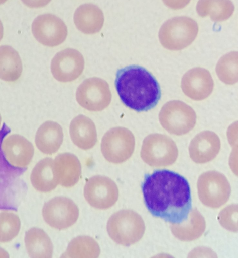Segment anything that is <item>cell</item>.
<instances>
[{
    "mask_svg": "<svg viewBox=\"0 0 238 258\" xmlns=\"http://www.w3.org/2000/svg\"><path fill=\"white\" fill-rule=\"evenodd\" d=\"M214 82L206 69L196 67L188 71L181 80L183 93L192 100L200 101L207 98L212 92Z\"/></svg>",
    "mask_w": 238,
    "mask_h": 258,
    "instance_id": "14",
    "label": "cell"
},
{
    "mask_svg": "<svg viewBox=\"0 0 238 258\" xmlns=\"http://www.w3.org/2000/svg\"><path fill=\"white\" fill-rule=\"evenodd\" d=\"M53 160L58 183L66 188L75 185L81 175V165L77 157L70 153H63Z\"/></svg>",
    "mask_w": 238,
    "mask_h": 258,
    "instance_id": "17",
    "label": "cell"
},
{
    "mask_svg": "<svg viewBox=\"0 0 238 258\" xmlns=\"http://www.w3.org/2000/svg\"><path fill=\"white\" fill-rule=\"evenodd\" d=\"M187 218L180 223H172L170 229L173 235L182 241H191L199 238L206 228L204 217L196 208L192 209Z\"/></svg>",
    "mask_w": 238,
    "mask_h": 258,
    "instance_id": "20",
    "label": "cell"
},
{
    "mask_svg": "<svg viewBox=\"0 0 238 258\" xmlns=\"http://www.w3.org/2000/svg\"><path fill=\"white\" fill-rule=\"evenodd\" d=\"M42 214L45 222L50 227L63 230L72 226L77 220L79 209L70 199L55 197L46 202Z\"/></svg>",
    "mask_w": 238,
    "mask_h": 258,
    "instance_id": "10",
    "label": "cell"
},
{
    "mask_svg": "<svg viewBox=\"0 0 238 258\" xmlns=\"http://www.w3.org/2000/svg\"><path fill=\"white\" fill-rule=\"evenodd\" d=\"M219 137L210 131L201 132L191 140L189 146L191 159L196 163L203 164L213 160L220 151Z\"/></svg>",
    "mask_w": 238,
    "mask_h": 258,
    "instance_id": "16",
    "label": "cell"
},
{
    "mask_svg": "<svg viewBox=\"0 0 238 258\" xmlns=\"http://www.w3.org/2000/svg\"><path fill=\"white\" fill-rule=\"evenodd\" d=\"M64 134L61 126L57 122L48 120L38 128L35 138L37 148L42 153L52 155L61 147Z\"/></svg>",
    "mask_w": 238,
    "mask_h": 258,
    "instance_id": "19",
    "label": "cell"
},
{
    "mask_svg": "<svg viewBox=\"0 0 238 258\" xmlns=\"http://www.w3.org/2000/svg\"><path fill=\"white\" fill-rule=\"evenodd\" d=\"M140 155L148 165L164 167L175 162L178 156V150L174 141L167 135L151 134L144 139Z\"/></svg>",
    "mask_w": 238,
    "mask_h": 258,
    "instance_id": "5",
    "label": "cell"
},
{
    "mask_svg": "<svg viewBox=\"0 0 238 258\" xmlns=\"http://www.w3.org/2000/svg\"><path fill=\"white\" fill-rule=\"evenodd\" d=\"M85 61L78 50L68 48L57 52L52 58L50 69L58 81L66 83L77 79L82 73Z\"/></svg>",
    "mask_w": 238,
    "mask_h": 258,
    "instance_id": "13",
    "label": "cell"
},
{
    "mask_svg": "<svg viewBox=\"0 0 238 258\" xmlns=\"http://www.w3.org/2000/svg\"><path fill=\"white\" fill-rule=\"evenodd\" d=\"M84 196L92 207L107 209L116 202L118 198V189L115 183L110 178L95 175L90 177L86 182Z\"/></svg>",
    "mask_w": 238,
    "mask_h": 258,
    "instance_id": "11",
    "label": "cell"
},
{
    "mask_svg": "<svg viewBox=\"0 0 238 258\" xmlns=\"http://www.w3.org/2000/svg\"><path fill=\"white\" fill-rule=\"evenodd\" d=\"M216 74L223 83L232 85L237 81V52H230L223 56L216 67Z\"/></svg>",
    "mask_w": 238,
    "mask_h": 258,
    "instance_id": "27",
    "label": "cell"
},
{
    "mask_svg": "<svg viewBox=\"0 0 238 258\" xmlns=\"http://www.w3.org/2000/svg\"><path fill=\"white\" fill-rule=\"evenodd\" d=\"M197 191L199 200L205 206L213 209L225 204L231 194L230 183L222 173L211 170L205 172L199 177Z\"/></svg>",
    "mask_w": 238,
    "mask_h": 258,
    "instance_id": "6",
    "label": "cell"
},
{
    "mask_svg": "<svg viewBox=\"0 0 238 258\" xmlns=\"http://www.w3.org/2000/svg\"><path fill=\"white\" fill-rule=\"evenodd\" d=\"M104 15L102 10L92 4L79 6L74 14V22L81 32L92 34L98 32L104 23Z\"/></svg>",
    "mask_w": 238,
    "mask_h": 258,
    "instance_id": "21",
    "label": "cell"
},
{
    "mask_svg": "<svg viewBox=\"0 0 238 258\" xmlns=\"http://www.w3.org/2000/svg\"><path fill=\"white\" fill-rule=\"evenodd\" d=\"M2 117H1V114H0V128H1V124H2Z\"/></svg>",
    "mask_w": 238,
    "mask_h": 258,
    "instance_id": "35",
    "label": "cell"
},
{
    "mask_svg": "<svg viewBox=\"0 0 238 258\" xmlns=\"http://www.w3.org/2000/svg\"><path fill=\"white\" fill-rule=\"evenodd\" d=\"M115 85L122 102L137 112L152 109L160 99L161 90L157 81L139 66L131 65L119 69Z\"/></svg>",
    "mask_w": 238,
    "mask_h": 258,
    "instance_id": "2",
    "label": "cell"
},
{
    "mask_svg": "<svg viewBox=\"0 0 238 258\" xmlns=\"http://www.w3.org/2000/svg\"><path fill=\"white\" fill-rule=\"evenodd\" d=\"M198 32L197 22L187 16L167 20L161 27L159 39L162 45L170 50L183 49L195 40Z\"/></svg>",
    "mask_w": 238,
    "mask_h": 258,
    "instance_id": "4",
    "label": "cell"
},
{
    "mask_svg": "<svg viewBox=\"0 0 238 258\" xmlns=\"http://www.w3.org/2000/svg\"><path fill=\"white\" fill-rule=\"evenodd\" d=\"M33 187L41 192H48L59 184L56 178L53 159L46 157L40 160L35 165L30 174Z\"/></svg>",
    "mask_w": 238,
    "mask_h": 258,
    "instance_id": "22",
    "label": "cell"
},
{
    "mask_svg": "<svg viewBox=\"0 0 238 258\" xmlns=\"http://www.w3.org/2000/svg\"><path fill=\"white\" fill-rule=\"evenodd\" d=\"M30 8H41L46 6L51 0H21Z\"/></svg>",
    "mask_w": 238,
    "mask_h": 258,
    "instance_id": "31",
    "label": "cell"
},
{
    "mask_svg": "<svg viewBox=\"0 0 238 258\" xmlns=\"http://www.w3.org/2000/svg\"><path fill=\"white\" fill-rule=\"evenodd\" d=\"M4 29L3 24L0 20V41L2 40L3 37Z\"/></svg>",
    "mask_w": 238,
    "mask_h": 258,
    "instance_id": "33",
    "label": "cell"
},
{
    "mask_svg": "<svg viewBox=\"0 0 238 258\" xmlns=\"http://www.w3.org/2000/svg\"><path fill=\"white\" fill-rule=\"evenodd\" d=\"M164 3L168 7L174 9L178 10L185 7L191 0H162Z\"/></svg>",
    "mask_w": 238,
    "mask_h": 258,
    "instance_id": "30",
    "label": "cell"
},
{
    "mask_svg": "<svg viewBox=\"0 0 238 258\" xmlns=\"http://www.w3.org/2000/svg\"><path fill=\"white\" fill-rule=\"evenodd\" d=\"M234 10V5L230 0H199L196 5V11L200 16H209L214 22L228 19Z\"/></svg>",
    "mask_w": 238,
    "mask_h": 258,
    "instance_id": "25",
    "label": "cell"
},
{
    "mask_svg": "<svg viewBox=\"0 0 238 258\" xmlns=\"http://www.w3.org/2000/svg\"><path fill=\"white\" fill-rule=\"evenodd\" d=\"M146 206L154 216L171 223H180L192 207L187 180L168 170H156L145 176L142 186Z\"/></svg>",
    "mask_w": 238,
    "mask_h": 258,
    "instance_id": "1",
    "label": "cell"
},
{
    "mask_svg": "<svg viewBox=\"0 0 238 258\" xmlns=\"http://www.w3.org/2000/svg\"><path fill=\"white\" fill-rule=\"evenodd\" d=\"M221 225L227 230L237 231V205L231 204L223 209L218 217Z\"/></svg>",
    "mask_w": 238,
    "mask_h": 258,
    "instance_id": "29",
    "label": "cell"
},
{
    "mask_svg": "<svg viewBox=\"0 0 238 258\" xmlns=\"http://www.w3.org/2000/svg\"><path fill=\"white\" fill-rule=\"evenodd\" d=\"M21 223L19 216L10 211L0 212V242L8 243L19 233Z\"/></svg>",
    "mask_w": 238,
    "mask_h": 258,
    "instance_id": "28",
    "label": "cell"
},
{
    "mask_svg": "<svg viewBox=\"0 0 238 258\" xmlns=\"http://www.w3.org/2000/svg\"><path fill=\"white\" fill-rule=\"evenodd\" d=\"M23 65L18 52L12 47L0 46V79L14 82L21 77Z\"/></svg>",
    "mask_w": 238,
    "mask_h": 258,
    "instance_id": "24",
    "label": "cell"
},
{
    "mask_svg": "<svg viewBox=\"0 0 238 258\" xmlns=\"http://www.w3.org/2000/svg\"><path fill=\"white\" fill-rule=\"evenodd\" d=\"M8 252L4 249L0 247V257H9Z\"/></svg>",
    "mask_w": 238,
    "mask_h": 258,
    "instance_id": "32",
    "label": "cell"
},
{
    "mask_svg": "<svg viewBox=\"0 0 238 258\" xmlns=\"http://www.w3.org/2000/svg\"><path fill=\"white\" fill-rule=\"evenodd\" d=\"M32 31L39 43L48 47L61 44L67 36V28L64 22L52 14L37 16L32 23Z\"/></svg>",
    "mask_w": 238,
    "mask_h": 258,
    "instance_id": "12",
    "label": "cell"
},
{
    "mask_svg": "<svg viewBox=\"0 0 238 258\" xmlns=\"http://www.w3.org/2000/svg\"><path fill=\"white\" fill-rule=\"evenodd\" d=\"M159 119L162 126L171 134L181 136L189 132L196 122L194 109L179 100L167 102L162 107Z\"/></svg>",
    "mask_w": 238,
    "mask_h": 258,
    "instance_id": "7",
    "label": "cell"
},
{
    "mask_svg": "<svg viewBox=\"0 0 238 258\" xmlns=\"http://www.w3.org/2000/svg\"><path fill=\"white\" fill-rule=\"evenodd\" d=\"M7 0H0V5L4 4L5 3Z\"/></svg>",
    "mask_w": 238,
    "mask_h": 258,
    "instance_id": "34",
    "label": "cell"
},
{
    "mask_svg": "<svg viewBox=\"0 0 238 258\" xmlns=\"http://www.w3.org/2000/svg\"><path fill=\"white\" fill-rule=\"evenodd\" d=\"M100 253L97 242L90 236L83 235L72 239L61 256L96 258L99 256Z\"/></svg>",
    "mask_w": 238,
    "mask_h": 258,
    "instance_id": "26",
    "label": "cell"
},
{
    "mask_svg": "<svg viewBox=\"0 0 238 258\" xmlns=\"http://www.w3.org/2000/svg\"><path fill=\"white\" fill-rule=\"evenodd\" d=\"M69 133L73 143L78 148L87 150L92 148L97 141L95 125L89 117L82 114L71 121Z\"/></svg>",
    "mask_w": 238,
    "mask_h": 258,
    "instance_id": "18",
    "label": "cell"
},
{
    "mask_svg": "<svg viewBox=\"0 0 238 258\" xmlns=\"http://www.w3.org/2000/svg\"><path fill=\"white\" fill-rule=\"evenodd\" d=\"M111 97L107 82L96 77L84 80L76 92L78 103L91 111H100L105 109L110 104Z\"/></svg>",
    "mask_w": 238,
    "mask_h": 258,
    "instance_id": "9",
    "label": "cell"
},
{
    "mask_svg": "<svg viewBox=\"0 0 238 258\" xmlns=\"http://www.w3.org/2000/svg\"><path fill=\"white\" fill-rule=\"evenodd\" d=\"M24 243L29 257L32 258H51L53 245L48 234L42 229L32 227L25 234Z\"/></svg>",
    "mask_w": 238,
    "mask_h": 258,
    "instance_id": "23",
    "label": "cell"
},
{
    "mask_svg": "<svg viewBox=\"0 0 238 258\" xmlns=\"http://www.w3.org/2000/svg\"><path fill=\"white\" fill-rule=\"evenodd\" d=\"M2 149L8 162L20 168L27 167L34 154L32 144L24 136L16 134L9 135L3 139Z\"/></svg>",
    "mask_w": 238,
    "mask_h": 258,
    "instance_id": "15",
    "label": "cell"
},
{
    "mask_svg": "<svg viewBox=\"0 0 238 258\" xmlns=\"http://www.w3.org/2000/svg\"><path fill=\"white\" fill-rule=\"evenodd\" d=\"M107 231L115 243L126 246L138 242L144 235L145 225L142 217L131 210H122L109 218Z\"/></svg>",
    "mask_w": 238,
    "mask_h": 258,
    "instance_id": "3",
    "label": "cell"
},
{
    "mask_svg": "<svg viewBox=\"0 0 238 258\" xmlns=\"http://www.w3.org/2000/svg\"><path fill=\"white\" fill-rule=\"evenodd\" d=\"M135 146L133 134L124 127H115L107 131L102 138L101 151L108 162L123 163L132 155Z\"/></svg>",
    "mask_w": 238,
    "mask_h": 258,
    "instance_id": "8",
    "label": "cell"
}]
</instances>
